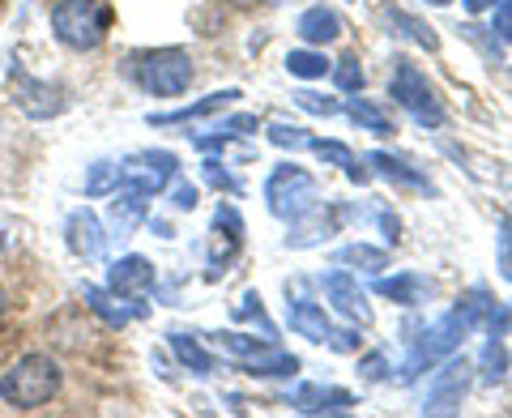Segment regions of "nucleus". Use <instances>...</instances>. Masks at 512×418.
Returning a JSON list of instances; mask_svg holds the SVG:
<instances>
[{"label":"nucleus","instance_id":"obj_1","mask_svg":"<svg viewBox=\"0 0 512 418\" xmlns=\"http://www.w3.org/2000/svg\"><path fill=\"white\" fill-rule=\"evenodd\" d=\"M60 384H64V372L52 355H22L0 376V401L18 414H30V410H43L60 393Z\"/></svg>","mask_w":512,"mask_h":418},{"label":"nucleus","instance_id":"obj_2","mask_svg":"<svg viewBox=\"0 0 512 418\" xmlns=\"http://www.w3.org/2000/svg\"><path fill=\"white\" fill-rule=\"evenodd\" d=\"M111 30V9L103 0H56L52 5V35L69 52H94Z\"/></svg>","mask_w":512,"mask_h":418},{"label":"nucleus","instance_id":"obj_3","mask_svg":"<svg viewBox=\"0 0 512 418\" xmlns=\"http://www.w3.org/2000/svg\"><path fill=\"white\" fill-rule=\"evenodd\" d=\"M192 77H197V69H192L188 52H180V47H154V52L133 56V82L146 94H154V99L184 94L192 86Z\"/></svg>","mask_w":512,"mask_h":418},{"label":"nucleus","instance_id":"obj_4","mask_svg":"<svg viewBox=\"0 0 512 418\" xmlns=\"http://www.w3.org/2000/svg\"><path fill=\"white\" fill-rule=\"evenodd\" d=\"M265 205L274 218L299 222V218H308L320 209V188L303 167L282 163V167L269 171V180H265Z\"/></svg>","mask_w":512,"mask_h":418},{"label":"nucleus","instance_id":"obj_5","mask_svg":"<svg viewBox=\"0 0 512 418\" xmlns=\"http://www.w3.org/2000/svg\"><path fill=\"white\" fill-rule=\"evenodd\" d=\"M389 94H393V103L402 107L414 124H423V128H440V124H444V107H440V99H436V90L427 86V77L414 69L410 60H397Z\"/></svg>","mask_w":512,"mask_h":418},{"label":"nucleus","instance_id":"obj_6","mask_svg":"<svg viewBox=\"0 0 512 418\" xmlns=\"http://www.w3.org/2000/svg\"><path fill=\"white\" fill-rule=\"evenodd\" d=\"M180 171V158L171 150H141L120 163V188H133L141 197H158Z\"/></svg>","mask_w":512,"mask_h":418},{"label":"nucleus","instance_id":"obj_7","mask_svg":"<svg viewBox=\"0 0 512 418\" xmlns=\"http://www.w3.org/2000/svg\"><path fill=\"white\" fill-rule=\"evenodd\" d=\"M466 389H470V363L448 355L444 372H436V376H431V384H427L423 414H453L461 406V397H466Z\"/></svg>","mask_w":512,"mask_h":418},{"label":"nucleus","instance_id":"obj_8","mask_svg":"<svg viewBox=\"0 0 512 418\" xmlns=\"http://www.w3.org/2000/svg\"><path fill=\"white\" fill-rule=\"evenodd\" d=\"M154 286H158V273H154V265L146 261V256H137V252L111 261V269H107V291L120 295V299H137L141 303V299L154 295Z\"/></svg>","mask_w":512,"mask_h":418},{"label":"nucleus","instance_id":"obj_9","mask_svg":"<svg viewBox=\"0 0 512 418\" xmlns=\"http://www.w3.org/2000/svg\"><path fill=\"white\" fill-rule=\"evenodd\" d=\"M325 299H329L346 320L372 325V303H367V295H363V286H359L355 273H346V269L325 273Z\"/></svg>","mask_w":512,"mask_h":418},{"label":"nucleus","instance_id":"obj_10","mask_svg":"<svg viewBox=\"0 0 512 418\" xmlns=\"http://www.w3.org/2000/svg\"><path fill=\"white\" fill-rule=\"evenodd\" d=\"M64 239H69V248L82 256V261H99L107 248V231L94 209H73L69 222H64Z\"/></svg>","mask_w":512,"mask_h":418},{"label":"nucleus","instance_id":"obj_11","mask_svg":"<svg viewBox=\"0 0 512 418\" xmlns=\"http://www.w3.org/2000/svg\"><path fill=\"white\" fill-rule=\"evenodd\" d=\"M18 103L30 120H52L60 116L69 99H64V86L56 82H39V77H18Z\"/></svg>","mask_w":512,"mask_h":418},{"label":"nucleus","instance_id":"obj_12","mask_svg":"<svg viewBox=\"0 0 512 418\" xmlns=\"http://www.w3.org/2000/svg\"><path fill=\"white\" fill-rule=\"evenodd\" d=\"M239 248H244V218H239L235 205H218V214H214V248H210L214 269L231 265L239 256Z\"/></svg>","mask_w":512,"mask_h":418},{"label":"nucleus","instance_id":"obj_13","mask_svg":"<svg viewBox=\"0 0 512 418\" xmlns=\"http://www.w3.org/2000/svg\"><path fill=\"white\" fill-rule=\"evenodd\" d=\"M291 406L299 414H346V410H355V393L325 389V384H299L291 393Z\"/></svg>","mask_w":512,"mask_h":418},{"label":"nucleus","instance_id":"obj_14","mask_svg":"<svg viewBox=\"0 0 512 418\" xmlns=\"http://www.w3.org/2000/svg\"><path fill=\"white\" fill-rule=\"evenodd\" d=\"M86 308L94 316H103L111 329H124V325H133V320L146 316V303L120 299V295H111V291H99V286H86Z\"/></svg>","mask_w":512,"mask_h":418},{"label":"nucleus","instance_id":"obj_15","mask_svg":"<svg viewBox=\"0 0 512 418\" xmlns=\"http://www.w3.org/2000/svg\"><path fill=\"white\" fill-rule=\"evenodd\" d=\"M295 30H299V39L308 43V47H325V43H333V39L342 35V18L333 9H325V5H312V9L299 13Z\"/></svg>","mask_w":512,"mask_h":418},{"label":"nucleus","instance_id":"obj_16","mask_svg":"<svg viewBox=\"0 0 512 418\" xmlns=\"http://www.w3.org/2000/svg\"><path fill=\"white\" fill-rule=\"evenodd\" d=\"M286 320H291V329L299 337H308V342H329V333H333L325 308L312 303V299H291L286 303Z\"/></svg>","mask_w":512,"mask_h":418},{"label":"nucleus","instance_id":"obj_17","mask_svg":"<svg viewBox=\"0 0 512 418\" xmlns=\"http://www.w3.org/2000/svg\"><path fill=\"white\" fill-rule=\"evenodd\" d=\"M235 99H239V90H214V94H205L201 103H188V107H175V111H158V116H150V124L167 128V124H188V120H205V116H214V111L231 107Z\"/></svg>","mask_w":512,"mask_h":418},{"label":"nucleus","instance_id":"obj_18","mask_svg":"<svg viewBox=\"0 0 512 418\" xmlns=\"http://www.w3.org/2000/svg\"><path fill=\"white\" fill-rule=\"evenodd\" d=\"M239 372H248V376H295L299 372V359L286 355L282 346L269 342L265 350H256V355L239 359Z\"/></svg>","mask_w":512,"mask_h":418},{"label":"nucleus","instance_id":"obj_19","mask_svg":"<svg viewBox=\"0 0 512 418\" xmlns=\"http://www.w3.org/2000/svg\"><path fill=\"white\" fill-rule=\"evenodd\" d=\"M376 295L402 303V308H419L423 295H427V282L419 278V273L406 269V273H393V278H380V282H376Z\"/></svg>","mask_w":512,"mask_h":418},{"label":"nucleus","instance_id":"obj_20","mask_svg":"<svg viewBox=\"0 0 512 418\" xmlns=\"http://www.w3.org/2000/svg\"><path fill=\"white\" fill-rule=\"evenodd\" d=\"M308 150H312L316 158H325V163L342 167V171H346L355 184H367V180H372V171L359 167V158L350 154V146H342V141H320V137H312V146H308Z\"/></svg>","mask_w":512,"mask_h":418},{"label":"nucleus","instance_id":"obj_21","mask_svg":"<svg viewBox=\"0 0 512 418\" xmlns=\"http://www.w3.org/2000/svg\"><path fill=\"white\" fill-rule=\"evenodd\" d=\"M367 163H372L384 180H393V184H406V188H427L431 192V184H427V175L423 171H414L406 158H393L389 150H376V154H367Z\"/></svg>","mask_w":512,"mask_h":418},{"label":"nucleus","instance_id":"obj_22","mask_svg":"<svg viewBox=\"0 0 512 418\" xmlns=\"http://www.w3.org/2000/svg\"><path fill=\"white\" fill-rule=\"evenodd\" d=\"M171 350L180 355V363L188 367L192 376H214V355L197 342V337H188V333H171Z\"/></svg>","mask_w":512,"mask_h":418},{"label":"nucleus","instance_id":"obj_23","mask_svg":"<svg viewBox=\"0 0 512 418\" xmlns=\"http://www.w3.org/2000/svg\"><path fill=\"white\" fill-rule=\"evenodd\" d=\"M146 201H150V197H141V192L124 188V192H120V201H111V227H116L120 235H128L141 218H146Z\"/></svg>","mask_w":512,"mask_h":418},{"label":"nucleus","instance_id":"obj_24","mask_svg":"<svg viewBox=\"0 0 512 418\" xmlns=\"http://www.w3.org/2000/svg\"><path fill=\"white\" fill-rule=\"evenodd\" d=\"M329 69H333V64L325 60V52H316V47H295V52L286 56V73L303 77V82H320Z\"/></svg>","mask_w":512,"mask_h":418},{"label":"nucleus","instance_id":"obj_25","mask_svg":"<svg viewBox=\"0 0 512 418\" xmlns=\"http://www.w3.org/2000/svg\"><path fill=\"white\" fill-rule=\"evenodd\" d=\"M333 261L338 265H359L363 273H380V269H389V252L372 248V244H346V248L333 252Z\"/></svg>","mask_w":512,"mask_h":418},{"label":"nucleus","instance_id":"obj_26","mask_svg":"<svg viewBox=\"0 0 512 418\" xmlns=\"http://www.w3.org/2000/svg\"><path fill=\"white\" fill-rule=\"evenodd\" d=\"M82 188H86V197H107V192H120V163H107V158L90 163Z\"/></svg>","mask_w":512,"mask_h":418},{"label":"nucleus","instance_id":"obj_27","mask_svg":"<svg viewBox=\"0 0 512 418\" xmlns=\"http://www.w3.org/2000/svg\"><path fill=\"white\" fill-rule=\"evenodd\" d=\"M350 120H355L359 128H367V133H376V137H384V133H393V124H389V116L372 103V99H350Z\"/></svg>","mask_w":512,"mask_h":418},{"label":"nucleus","instance_id":"obj_28","mask_svg":"<svg viewBox=\"0 0 512 418\" xmlns=\"http://www.w3.org/2000/svg\"><path fill=\"white\" fill-rule=\"evenodd\" d=\"M504 376H508V346H504V337L491 333V342L483 350V380L495 384V380H504Z\"/></svg>","mask_w":512,"mask_h":418},{"label":"nucleus","instance_id":"obj_29","mask_svg":"<svg viewBox=\"0 0 512 418\" xmlns=\"http://www.w3.org/2000/svg\"><path fill=\"white\" fill-rule=\"evenodd\" d=\"M389 22H393V26H402L414 43L427 47V52H436V47H440V39L431 35V26H423L419 18H410V13H402V9H393V13H389Z\"/></svg>","mask_w":512,"mask_h":418},{"label":"nucleus","instance_id":"obj_30","mask_svg":"<svg viewBox=\"0 0 512 418\" xmlns=\"http://www.w3.org/2000/svg\"><path fill=\"white\" fill-rule=\"evenodd\" d=\"M235 316H239V320H252V325H261V333H265V337H274V333H278V329H274V320L265 316L261 295H256V291H248L244 299L235 303Z\"/></svg>","mask_w":512,"mask_h":418},{"label":"nucleus","instance_id":"obj_31","mask_svg":"<svg viewBox=\"0 0 512 418\" xmlns=\"http://www.w3.org/2000/svg\"><path fill=\"white\" fill-rule=\"evenodd\" d=\"M333 82H338V90L342 94H359L363 90V69H359V56H346V60H338V69H333Z\"/></svg>","mask_w":512,"mask_h":418},{"label":"nucleus","instance_id":"obj_32","mask_svg":"<svg viewBox=\"0 0 512 418\" xmlns=\"http://www.w3.org/2000/svg\"><path fill=\"white\" fill-rule=\"evenodd\" d=\"M269 141L282 146V150H308L312 146L308 128H291V124H274V128H269Z\"/></svg>","mask_w":512,"mask_h":418},{"label":"nucleus","instance_id":"obj_33","mask_svg":"<svg viewBox=\"0 0 512 418\" xmlns=\"http://www.w3.org/2000/svg\"><path fill=\"white\" fill-rule=\"evenodd\" d=\"M295 103L308 111V116H338V111H342L333 99H325V94H312V90H299V94H295Z\"/></svg>","mask_w":512,"mask_h":418},{"label":"nucleus","instance_id":"obj_34","mask_svg":"<svg viewBox=\"0 0 512 418\" xmlns=\"http://www.w3.org/2000/svg\"><path fill=\"white\" fill-rule=\"evenodd\" d=\"M483 320H487V329H491L495 337H508V333H512V308H508V303H491Z\"/></svg>","mask_w":512,"mask_h":418},{"label":"nucleus","instance_id":"obj_35","mask_svg":"<svg viewBox=\"0 0 512 418\" xmlns=\"http://www.w3.org/2000/svg\"><path fill=\"white\" fill-rule=\"evenodd\" d=\"M205 184H214L218 192H239V180H235V175L222 167V163H214V158L205 163Z\"/></svg>","mask_w":512,"mask_h":418},{"label":"nucleus","instance_id":"obj_36","mask_svg":"<svg viewBox=\"0 0 512 418\" xmlns=\"http://www.w3.org/2000/svg\"><path fill=\"white\" fill-rule=\"evenodd\" d=\"M500 273L512 282V218L500 222Z\"/></svg>","mask_w":512,"mask_h":418},{"label":"nucleus","instance_id":"obj_37","mask_svg":"<svg viewBox=\"0 0 512 418\" xmlns=\"http://www.w3.org/2000/svg\"><path fill=\"white\" fill-rule=\"evenodd\" d=\"M495 35H500L504 43H512V0H500V5H495Z\"/></svg>","mask_w":512,"mask_h":418},{"label":"nucleus","instance_id":"obj_38","mask_svg":"<svg viewBox=\"0 0 512 418\" xmlns=\"http://www.w3.org/2000/svg\"><path fill=\"white\" fill-rule=\"evenodd\" d=\"M197 197H201V192H197V184H175V192H171V205L175 209H188V214H192V209H197Z\"/></svg>","mask_w":512,"mask_h":418},{"label":"nucleus","instance_id":"obj_39","mask_svg":"<svg viewBox=\"0 0 512 418\" xmlns=\"http://www.w3.org/2000/svg\"><path fill=\"white\" fill-rule=\"evenodd\" d=\"M329 346L338 350V355H350V350H359V329H333V333H329Z\"/></svg>","mask_w":512,"mask_h":418},{"label":"nucleus","instance_id":"obj_40","mask_svg":"<svg viewBox=\"0 0 512 418\" xmlns=\"http://www.w3.org/2000/svg\"><path fill=\"white\" fill-rule=\"evenodd\" d=\"M218 128L222 133H231V137H248V133H256V116H227Z\"/></svg>","mask_w":512,"mask_h":418},{"label":"nucleus","instance_id":"obj_41","mask_svg":"<svg viewBox=\"0 0 512 418\" xmlns=\"http://www.w3.org/2000/svg\"><path fill=\"white\" fill-rule=\"evenodd\" d=\"M359 372H363L367 380H380V376H384V355H372V359H363V363H359Z\"/></svg>","mask_w":512,"mask_h":418},{"label":"nucleus","instance_id":"obj_42","mask_svg":"<svg viewBox=\"0 0 512 418\" xmlns=\"http://www.w3.org/2000/svg\"><path fill=\"white\" fill-rule=\"evenodd\" d=\"M495 5H500V0H466L470 13H487V9H495Z\"/></svg>","mask_w":512,"mask_h":418},{"label":"nucleus","instance_id":"obj_43","mask_svg":"<svg viewBox=\"0 0 512 418\" xmlns=\"http://www.w3.org/2000/svg\"><path fill=\"white\" fill-rule=\"evenodd\" d=\"M5 316H9V291H5V282H0V325H5Z\"/></svg>","mask_w":512,"mask_h":418},{"label":"nucleus","instance_id":"obj_44","mask_svg":"<svg viewBox=\"0 0 512 418\" xmlns=\"http://www.w3.org/2000/svg\"><path fill=\"white\" fill-rule=\"evenodd\" d=\"M427 5H448V0H427Z\"/></svg>","mask_w":512,"mask_h":418},{"label":"nucleus","instance_id":"obj_45","mask_svg":"<svg viewBox=\"0 0 512 418\" xmlns=\"http://www.w3.org/2000/svg\"><path fill=\"white\" fill-rule=\"evenodd\" d=\"M0 248H5V235H0Z\"/></svg>","mask_w":512,"mask_h":418}]
</instances>
